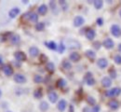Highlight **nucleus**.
I'll list each match as a JSON object with an SVG mask.
<instances>
[{"mask_svg":"<svg viewBox=\"0 0 121 112\" xmlns=\"http://www.w3.org/2000/svg\"><path fill=\"white\" fill-rule=\"evenodd\" d=\"M120 93H121L120 88H113V89L107 91L105 93V94L108 97H115V96H117L118 94H120Z\"/></svg>","mask_w":121,"mask_h":112,"instance_id":"f257e3e1","label":"nucleus"},{"mask_svg":"<svg viewBox=\"0 0 121 112\" xmlns=\"http://www.w3.org/2000/svg\"><path fill=\"white\" fill-rule=\"evenodd\" d=\"M84 80H85L86 83H87L89 86H92V85L95 84V80H94V78L92 77V74H91V72H88V73L86 74Z\"/></svg>","mask_w":121,"mask_h":112,"instance_id":"f03ea898","label":"nucleus"},{"mask_svg":"<svg viewBox=\"0 0 121 112\" xmlns=\"http://www.w3.org/2000/svg\"><path fill=\"white\" fill-rule=\"evenodd\" d=\"M24 18L29 19L32 22H36L38 21V16L35 12H27L26 14H24Z\"/></svg>","mask_w":121,"mask_h":112,"instance_id":"7ed1b4c3","label":"nucleus"},{"mask_svg":"<svg viewBox=\"0 0 121 112\" xmlns=\"http://www.w3.org/2000/svg\"><path fill=\"white\" fill-rule=\"evenodd\" d=\"M2 70H3V73L8 77H9V76H11L13 74V68L9 64H5L3 66V68H2Z\"/></svg>","mask_w":121,"mask_h":112,"instance_id":"20e7f679","label":"nucleus"},{"mask_svg":"<svg viewBox=\"0 0 121 112\" xmlns=\"http://www.w3.org/2000/svg\"><path fill=\"white\" fill-rule=\"evenodd\" d=\"M111 33L113 34V36H117V37L120 36H121L120 27H119L118 25H117V24L112 25V27H111Z\"/></svg>","mask_w":121,"mask_h":112,"instance_id":"39448f33","label":"nucleus"},{"mask_svg":"<svg viewBox=\"0 0 121 112\" xmlns=\"http://www.w3.org/2000/svg\"><path fill=\"white\" fill-rule=\"evenodd\" d=\"M14 57H15L16 60L19 61V62H23V61L26 60V55L22 51H17V52H15L14 53Z\"/></svg>","mask_w":121,"mask_h":112,"instance_id":"423d86ee","label":"nucleus"},{"mask_svg":"<svg viewBox=\"0 0 121 112\" xmlns=\"http://www.w3.org/2000/svg\"><path fill=\"white\" fill-rule=\"evenodd\" d=\"M14 81L19 84H22V83L26 82V78L22 74H16L14 76Z\"/></svg>","mask_w":121,"mask_h":112,"instance_id":"0eeeda50","label":"nucleus"},{"mask_svg":"<svg viewBox=\"0 0 121 112\" xmlns=\"http://www.w3.org/2000/svg\"><path fill=\"white\" fill-rule=\"evenodd\" d=\"M84 22H85V20H84L83 17H81V16H76V18L74 19V25H75L76 27L81 26Z\"/></svg>","mask_w":121,"mask_h":112,"instance_id":"6e6552de","label":"nucleus"},{"mask_svg":"<svg viewBox=\"0 0 121 112\" xmlns=\"http://www.w3.org/2000/svg\"><path fill=\"white\" fill-rule=\"evenodd\" d=\"M104 46L106 49H113L115 44H114V41L111 38H106L105 40L104 41Z\"/></svg>","mask_w":121,"mask_h":112,"instance_id":"1a4fd4ad","label":"nucleus"},{"mask_svg":"<svg viewBox=\"0 0 121 112\" xmlns=\"http://www.w3.org/2000/svg\"><path fill=\"white\" fill-rule=\"evenodd\" d=\"M111 84H112V80H111V79H110L109 77H104V78L102 80V85H103L104 87H105V88L110 87Z\"/></svg>","mask_w":121,"mask_h":112,"instance_id":"9d476101","label":"nucleus"},{"mask_svg":"<svg viewBox=\"0 0 121 112\" xmlns=\"http://www.w3.org/2000/svg\"><path fill=\"white\" fill-rule=\"evenodd\" d=\"M66 106H67V103H66V101L65 100H60V102L58 103V106H57V108H58V109L60 110V111H64L65 110V108H66Z\"/></svg>","mask_w":121,"mask_h":112,"instance_id":"9b49d317","label":"nucleus"},{"mask_svg":"<svg viewBox=\"0 0 121 112\" xmlns=\"http://www.w3.org/2000/svg\"><path fill=\"white\" fill-rule=\"evenodd\" d=\"M48 96V100H49L51 103H55V102L58 100V94H57L55 92H50Z\"/></svg>","mask_w":121,"mask_h":112,"instance_id":"f8f14e48","label":"nucleus"},{"mask_svg":"<svg viewBox=\"0 0 121 112\" xmlns=\"http://www.w3.org/2000/svg\"><path fill=\"white\" fill-rule=\"evenodd\" d=\"M19 13H20V9H18V8H13V9H11L9 10V15L10 18H15L16 16H18Z\"/></svg>","mask_w":121,"mask_h":112,"instance_id":"ddd939ff","label":"nucleus"},{"mask_svg":"<svg viewBox=\"0 0 121 112\" xmlns=\"http://www.w3.org/2000/svg\"><path fill=\"white\" fill-rule=\"evenodd\" d=\"M97 64H98V66L100 67V68H105L106 66L108 65V61L106 60V59H104V58H102V59H100L99 61H98V63H97Z\"/></svg>","mask_w":121,"mask_h":112,"instance_id":"4468645a","label":"nucleus"},{"mask_svg":"<svg viewBox=\"0 0 121 112\" xmlns=\"http://www.w3.org/2000/svg\"><path fill=\"white\" fill-rule=\"evenodd\" d=\"M69 58L72 62H78L79 59H80V55L77 53V52H72L70 55H69Z\"/></svg>","mask_w":121,"mask_h":112,"instance_id":"2eb2a0df","label":"nucleus"},{"mask_svg":"<svg viewBox=\"0 0 121 112\" xmlns=\"http://www.w3.org/2000/svg\"><path fill=\"white\" fill-rule=\"evenodd\" d=\"M21 41V37L19 35H13L11 37H10V42L13 44V45H18Z\"/></svg>","mask_w":121,"mask_h":112,"instance_id":"dca6fc26","label":"nucleus"},{"mask_svg":"<svg viewBox=\"0 0 121 112\" xmlns=\"http://www.w3.org/2000/svg\"><path fill=\"white\" fill-rule=\"evenodd\" d=\"M29 53L32 57H36L39 53V49L36 48V47H31L29 49Z\"/></svg>","mask_w":121,"mask_h":112,"instance_id":"f3484780","label":"nucleus"},{"mask_svg":"<svg viewBox=\"0 0 121 112\" xmlns=\"http://www.w3.org/2000/svg\"><path fill=\"white\" fill-rule=\"evenodd\" d=\"M86 36L89 40H92L94 37H95V31L92 30V29H89L87 32H86Z\"/></svg>","mask_w":121,"mask_h":112,"instance_id":"a211bd4d","label":"nucleus"},{"mask_svg":"<svg viewBox=\"0 0 121 112\" xmlns=\"http://www.w3.org/2000/svg\"><path fill=\"white\" fill-rule=\"evenodd\" d=\"M47 11H48V7L46 6V5H41L39 8H38V13L39 14H41V15H45L46 13H47Z\"/></svg>","mask_w":121,"mask_h":112,"instance_id":"6ab92c4d","label":"nucleus"},{"mask_svg":"<svg viewBox=\"0 0 121 112\" xmlns=\"http://www.w3.org/2000/svg\"><path fill=\"white\" fill-rule=\"evenodd\" d=\"M108 105H109V107H110L112 109H117V108H118V106H119V104H118V102H117V100H111Z\"/></svg>","mask_w":121,"mask_h":112,"instance_id":"aec40b11","label":"nucleus"},{"mask_svg":"<svg viewBox=\"0 0 121 112\" xmlns=\"http://www.w3.org/2000/svg\"><path fill=\"white\" fill-rule=\"evenodd\" d=\"M46 68H47V70H48V72H49V73H53L54 72V70H55V65L53 63H48L47 65H46Z\"/></svg>","mask_w":121,"mask_h":112,"instance_id":"412c9836","label":"nucleus"},{"mask_svg":"<svg viewBox=\"0 0 121 112\" xmlns=\"http://www.w3.org/2000/svg\"><path fill=\"white\" fill-rule=\"evenodd\" d=\"M39 108H40L41 111H47L48 109V104L47 102H45V101L41 102L40 103V106H39Z\"/></svg>","mask_w":121,"mask_h":112,"instance_id":"4be33fe9","label":"nucleus"},{"mask_svg":"<svg viewBox=\"0 0 121 112\" xmlns=\"http://www.w3.org/2000/svg\"><path fill=\"white\" fill-rule=\"evenodd\" d=\"M46 45H47V47H48V48L50 49H57V48H58V46L56 45V43H55V42H53V41L46 42Z\"/></svg>","mask_w":121,"mask_h":112,"instance_id":"5701e85b","label":"nucleus"},{"mask_svg":"<svg viewBox=\"0 0 121 112\" xmlns=\"http://www.w3.org/2000/svg\"><path fill=\"white\" fill-rule=\"evenodd\" d=\"M86 56L89 58V59H94L95 58V56H96V54H95V52L93 51V50H91V49H89V50H87L86 51Z\"/></svg>","mask_w":121,"mask_h":112,"instance_id":"b1692460","label":"nucleus"},{"mask_svg":"<svg viewBox=\"0 0 121 112\" xmlns=\"http://www.w3.org/2000/svg\"><path fill=\"white\" fill-rule=\"evenodd\" d=\"M62 67L64 68V69H66V70H69V69H71V67H72V64L71 63L69 62V61H66V60H64L63 62H62Z\"/></svg>","mask_w":121,"mask_h":112,"instance_id":"393cba45","label":"nucleus"},{"mask_svg":"<svg viewBox=\"0 0 121 112\" xmlns=\"http://www.w3.org/2000/svg\"><path fill=\"white\" fill-rule=\"evenodd\" d=\"M45 28V23L44 22H37L35 24V29L36 31H43Z\"/></svg>","mask_w":121,"mask_h":112,"instance_id":"a878e982","label":"nucleus"},{"mask_svg":"<svg viewBox=\"0 0 121 112\" xmlns=\"http://www.w3.org/2000/svg\"><path fill=\"white\" fill-rule=\"evenodd\" d=\"M42 91L40 90V89H37V90H35V92H34V96H35V98H36V99H39V98H41L42 97Z\"/></svg>","mask_w":121,"mask_h":112,"instance_id":"bb28decb","label":"nucleus"},{"mask_svg":"<svg viewBox=\"0 0 121 112\" xmlns=\"http://www.w3.org/2000/svg\"><path fill=\"white\" fill-rule=\"evenodd\" d=\"M94 7H95V9H100L103 7V1H101V0H96V1H94Z\"/></svg>","mask_w":121,"mask_h":112,"instance_id":"cd10ccee","label":"nucleus"},{"mask_svg":"<svg viewBox=\"0 0 121 112\" xmlns=\"http://www.w3.org/2000/svg\"><path fill=\"white\" fill-rule=\"evenodd\" d=\"M65 85H66V81L64 80H62V79H60V80L57 81V86L59 88H63Z\"/></svg>","mask_w":121,"mask_h":112,"instance_id":"c85d7f7f","label":"nucleus"},{"mask_svg":"<svg viewBox=\"0 0 121 112\" xmlns=\"http://www.w3.org/2000/svg\"><path fill=\"white\" fill-rule=\"evenodd\" d=\"M34 81H35V83H41V82L43 81V78H42V76H40V75H35V78H34Z\"/></svg>","mask_w":121,"mask_h":112,"instance_id":"c756f323","label":"nucleus"},{"mask_svg":"<svg viewBox=\"0 0 121 112\" xmlns=\"http://www.w3.org/2000/svg\"><path fill=\"white\" fill-rule=\"evenodd\" d=\"M87 101H88V103H89L90 105H92V106H94V105H95V103H96L95 99H94L93 97H91V96H89V97L87 98Z\"/></svg>","mask_w":121,"mask_h":112,"instance_id":"7c9ffc66","label":"nucleus"},{"mask_svg":"<svg viewBox=\"0 0 121 112\" xmlns=\"http://www.w3.org/2000/svg\"><path fill=\"white\" fill-rule=\"evenodd\" d=\"M115 63L117 64H121V55H116L115 56Z\"/></svg>","mask_w":121,"mask_h":112,"instance_id":"2f4dec72","label":"nucleus"},{"mask_svg":"<svg viewBox=\"0 0 121 112\" xmlns=\"http://www.w3.org/2000/svg\"><path fill=\"white\" fill-rule=\"evenodd\" d=\"M64 49H65V47H64V45L62 44V43H60V45L58 46V48H57V49H58V51L60 52V53H61L63 50H64Z\"/></svg>","mask_w":121,"mask_h":112,"instance_id":"473e14b6","label":"nucleus"},{"mask_svg":"<svg viewBox=\"0 0 121 112\" xmlns=\"http://www.w3.org/2000/svg\"><path fill=\"white\" fill-rule=\"evenodd\" d=\"M91 112H100V107H99V106H94V107L92 108Z\"/></svg>","mask_w":121,"mask_h":112,"instance_id":"72a5a7b5","label":"nucleus"},{"mask_svg":"<svg viewBox=\"0 0 121 112\" xmlns=\"http://www.w3.org/2000/svg\"><path fill=\"white\" fill-rule=\"evenodd\" d=\"M40 60H41V62H46V61H48V58H47V56L44 55V54H42L41 56H40Z\"/></svg>","mask_w":121,"mask_h":112,"instance_id":"f704fd0d","label":"nucleus"},{"mask_svg":"<svg viewBox=\"0 0 121 112\" xmlns=\"http://www.w3.org/2000/svg\"><path fill=\"white\" fill-rule=\"evenodd\" d=\"M109 73H110V75H111L112 78H116V77H117V73H116L114 70H111Z\"/></svg>","mask_w":121,"mask_h":112,"instance_id":"c9c22d12","label":"nucleus"},{"mask_svg":"<svg viewBox=\"0 0 121 112\" xmlns=\"http://www.w3.org/2000/svg\"><path fill=\"white\" fill-rule=\"evenodd\" d=\"M103 22H104V21H103V19H102V18H99V19L97 20V23H98L99 25H102V24H103Z\"/></svg>","mask_w":121,"mask_h":112,"instance_id":"e433bc0d","label":"nucleus"},{"mask_svg":"<svg viewBox=\"0 0 121 112\" xmlns=\"http://www.w3.org/2000/svg\"><path fill=\"white\" fill-rule=\"evenodd\" d=\"M94 45H95V48L96 49L100 48V46H99V45H100V43H99V42H95V43H94Z\"/></svg>","mask_w":121,"mask_h":112,"instance_id":"4c0bfd02","label":"nucleus"},{"mask_svg":"<svg viewBox=\"0 0 121 112\" xmlns=\"http://www.w3.org/2000/svg\"><path fill=\"white\" fill-rule=\"evenodd\" d=\"M69 111H70V112H74V107H73L72 105L70 106V108H69Z\"/></svg>","mask_w":121,"mask_h":112,"instance_id":"58836bf2","label":"nucleus"},{"mask_svg":"<svg viewBox=\"0 0 121 112\" xmlns=\"http://www.w3.org/2000/svg\"><path fill=\"white\" fill-rule=\"evenodd\" d=\"M3 64V59H2V57L0 56V64Z\"/></svg>","mask_w":121,"mask_h":112,"instance_id":"ea45409f","label":"nucleus"},{"mask_svg":"<svg viewBox=\"0 0 121 112\" xmlns=\"http://www.w3.org/2000/svg\"><path fill=\"white\" fill-rule=\"evenodd\" d=\"M118 50L121 52V44H119V46H118Z\"/></svg>","mask_w":121,"mask_h":112,"instance_id":"a19ab883","label":"nucleus"},{"mask_svg":"<svg viewBox=\"0 0 121 112\" xmlns=\"http://www.w3.org/2000/svg\"><path fill=\"white\" fill-rule=\"evenodd\" d=\"M1 95H2V92H1V90H0V97H1Z\"/></svg>","mask_w":121,"mask_h":112,"instance_id":"79ce46f5","label":"nucleus"},{"mask_svg":"<svg viewBox=\"0 0 121 112\" xmlns=\"http://www.w3.org/2000/svg\"><path fill=\"white\" fill-rule=\"evenodd\" d=\"M119 15H120V17H121V9H120V11H119Z\"/></svg>","mask_w":121,"mask_h":112,"instance_id":"37998d69","label":"nucleus"},{"mask_svg":"<svg viewBox=\"0 0 121 112\" xmlns=\"http://www.w3.org/2000/svg\"><path fill=\"white\" fill-rule=\"evenodd\" d=\"M8 112H10V111H8Z\"/></svg>","mask_w":121,"mask_h":112,"instance_id":"c03bdc74","label":"nucleus"}]
</instances>
